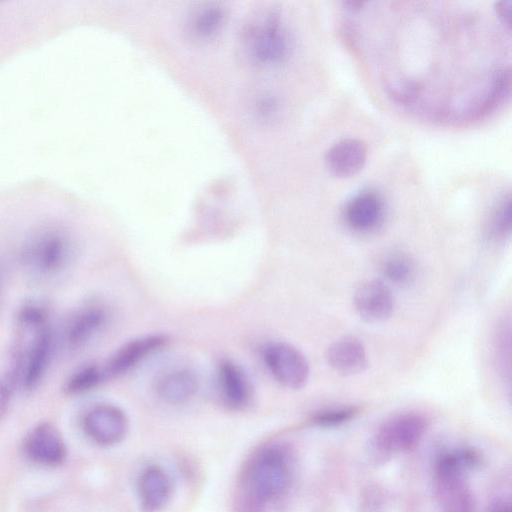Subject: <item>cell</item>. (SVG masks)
<instances>
[{
    "mask_svg": "<svg viewBox=\"0 0 512 512\" xmlns=\"http://www.w3.org/2000/svg\"><path fill=\"white\" fill-rule=\"evenodd\" d=\"M353 304L362 320L370 323L382 322L393 312L394 296L382 281L368 280L355 290Z\"/></svg>",
    "mask_w": 512,
    "mask_h": 512,
    "instance_id": "cell-12",
    "label": "cell"
},
{
    "mask_svg": "<svg viewBox=\"0 0 512 512\" xmlns=\"http://www.w3.org/2000/svg\"><path fill=\"white\" fill-rule=\"evenodd\" d=\"M344 215L346 223L352 230L361 233L370 232L382 220V200L374 192H361L348 202Z\"/></svg>",
    "mask_w": 512,
    "mask_h": 512,
    "instance_id": "cell-18",
    "label": "cell"
},
{
    "mask_svg": "<svg viewBox=\"0 0 512 512\" xmlns=\"http://www.w3.org/2000/svg\"><path fill=\"white\" fill-rule=\"evenodd\" d=\"M17 387H19L17 379L2 369L0 372V420L8 413Z\"/></svg>",
    "mask_w": 512,
    "mask_h": 512,
    "instance_id": "cell-25",
    "label": "cell"
},
{
    "mask_svg": "<svg viewBox=\"0 0 512 512\" xmlns=\"http://www.w3.org/2000/svg\"><path fill=\"white\" fill-rule=\"evenodd\" d=\"M487 512H512L511 504L508 500L498 499L490 504Z\"/></svg>",
    "mask_w": 512,
    "mask_h": 512,
    "instance_id": "cell-29",
    "label": "cell"
},
{
    "mask_svg": "<svg viewBox=\"0 0 512 512\" xmlns=\"http://www.w3.org/2000/svg\"><path fill=\"white\" fill-rule=\"evenodd\" d=\"M108 320L104 305L96 302L81 305L67 317L60 335L61 344L69 351L85 347L103 331Z\"/></svg>",
    "mask_w": 512,
    "mask_h": 512,
    "instance_id": "cell-9",
    "label": "cell"
},
{
    "mask_svg": "<svg viewBox=\"0 0 512 512\" xmlns=\"http://www.w3.org/2000/svg\"><path fill=\"white\" fill-rule=\"evenodd\" d=\"M106 381L102 365L85 363L75 368L65 379L63 392L69 396L85 394Z\"/></svg>",
    "mask_w": 512,
    "mask_h": 512,
    "instance_id": "cell-20",
    "label": "cell"
},
{
    "mask_svg": "<svg viewBox=\"0 0 512 512\" xmlns=\"http://www.w3.org/2000/svg\"><path fill=\"white\" fill-rule=\"evenodd\" d=\"M261 357L269 373L283 387L297 390L307 384L309 363L294 345L284 341L268 342L261 349Z\"/></svg>",
    "mask_w": 512,
    "mask_h": 512,
    "instance_id": "cell-5",
    "label": "cell"
},
{
    "mask_svg": "<svg viewBox=\"0 0 512 512\" xmlns=\"http://www.w3.org/2000/svg\"><path fill=\"white\" fill-rule=\"evenodd\" d=\"M173 483L168 472L158 465H151L140 474L137 493L143 512H159L172 497Z\"/></svg>",
    "mask_w": 512,
    "mask_h": 512,
    "instance_id": "cell-15",
    "label": "cell"
},
{
    "mask_svg": "<svg viewBox=\"0 0 512 512\" xmlns=\"http://www.w3.org/2000/svg\"><path fill=\"white\" fill-rule=\"evenodd\" d=\"M11 345L21 356L20 387L32 391L48 371L56 345L55 333L50 324L35 329L16 328Z\"/></svg>",
    "mask_w": 512,
    "mask_h": 512,
    "instance_id": "cell-4",
    "label": "cell"
},
{
    "mask_svg": "<svg viewBox=\"0 0 512 512\" xmlns=\"http://www.w3.org/2000/svg\"><path fill=\"white\" fill-rule=\"evenodd\" d=\"M242 44L246 57L262 68L274 67L288 56L290 38L280 14L265 11L245 26Z\"/></svg>",
    "mask_w": 512,
    "mask_h": 512,
    "instance_id": "cell-2",
    "label": "cell"
},
{
    "mask_svg": "<svg viewBox=\"0 0 512 512\" xmlns=\"http://www.w3.org/2000/svg\"><path fill=\"white\" fill-rule=\"evenodd\" d=\"M382 271L389 281L397 285H404L410 283L414 278L415 266L407 255L392 253L383 260Z\"/></svg>",
    "mask_w": 512,
    "mask_h": 512,
    "instance_id": "cell-22",
    "label": "cell"
},
{
    "mask_svg": "<svg viewBox=\"0 0 512 512\" xmlns=\"http://www.w3.org/2000/svg\"><path fill=\"white\" fill-rule=\"evenodd\" d=\"M496 358L503 371L510 374V329L509 326L499 328L495 339Z\"/></svg>",
    "mask_w": 512,
    "mask_h": 512,
    "instance_id": "cell-26",
    "label": "cell"
},
{
    "mask_svg": "<svg viewBox=\"0 0 512 512\" xmlns=\"http://www.w3.org/2000/svg\"><path fill=\"white\" fill-rule=\"evenodd\" d=\"M511 230V205L510 197L504 198L493 210L489 223L488 235L493 239H503Z\"/></svg>",
    "mask_w": 512,
    "mask_h": 512,
    "instance_id": "cell-23",
    "label": "cell"
},
{
    "mask_svg": "<svg viewBox=\"0 0 512 512\" xmlns=\"http://www.w3.org/2000/svg\"><path fill=\"white\" fill-rule=\"evenodd\" d=\"M197 373L187 367L174 368L156 381L157 396L168 404H181L191 399L199 388Z\"/></svg>",
    "mask_w": 512,
    "mask_h": 512,
    "instance_id": "cell-17",
    "label": "cell"
},
{
    "mask_svg": "<svg viewBox=\"0 0 512 512\" xmlns=\"http://www.w3.org/2000/svg\"><path fill=\"white\" fill-rule=\"evenodd\" d=\"M81 422L86 436L100 446H113L121 442L129 428V420L124 410L110 403H98L89 407Z\"/></svg>",
    "mask_w": 512,
    "mask_h": 512,
    "instance_id": "cell-8",
    "label": "cell"
},
{
    "mask_svg": "<svg viewBox=\"0 0 512 512\" xmlns=\"http://www.w3.org/2000/svg\"><path fill=\"white\" fill-rule=\"evenodd\" d=\"M217 386L223 402L233 409L247 407L254 390L250 377L241 365L230 359H223L217 368Z\"/></svg>",
    "mask_w": 512,
    "mask_h": 512,
    "instance_id": "cell-13",
    "label": "cell"
},
{
    "mask_svg": "<svg viewBox=\"0 0 512 512\" xmlns=\"http://www.w3.org/2000/svg\"><path fill=\"white\" fill-rule=\"evenodd\" d=\"M367 147L357 138H345L330 146L324 156L327 170L335 177L349 178L365 165Z\"/></svg>",
    "mask_w": 512,
    "mask_h": 512,
    "instance_id": "cell-14",
    "label": "cell"
},
{
    "mask_svg": "<svg viewBox=\"0 0 512 512\" xmlns=\"http://www.w3.org/2000/svg\"><path fill=\"white\" fill-rule=\"evenodd\" d=\"M427 428L425 417L405 412L385 421L375 436V448L383 454L407 451L421 440Z\"/></svg>",
    "mask_w": 512,
    "mask_h": 512,
    "instance_id": "cell-7",
    "label": "cell"
},
{
    "mask_svg": "<svg viewBox=\"0 0 512 512\" xmlns=\"http://www.w3.org/2000/svg\"><path fill=\"white\" fill-rule=\"evenodd\" d=\"M495 12L499 20L510 29L511 26V1L502 0L495 3Z\"/></svg>",
    "mask_w": 512,
    "mask_h": 512,
    "instance_id": "cell-28",
    "label": "cell"
},
{
    "mask_svg": "<svg viewBox=\"0 0 512 512\" xmlns=\"http://www.w3.org/2000/svg\"><path fill=\"white\" fill-rule=\"evenodd\" d=\"M226 21V10L218 3H204L193 9L187 18L189 37L197 42H208L221 32Z\"/></svg>",
    "mask_w": 512,
    "mask_h": 512,
    "instance_id": "cell-19",
    "label": "cell"
},
{
    "mask_svg": "<svg viewBox=\"0 0 512 512\" xmlns=\"http://www.w3.org/2000/svg\"><path fill=\"white\" fill-rule=\"evenodd\" d=\"M278 103L270 95H262L254 103V114L261 121L271 120L277 113Z\"/></svg>",
    "mask_w": 512,
    "mask_h": 512,
    "instance_id": "cell-27",
    "label": "cell"
},
{
    "mask_svg": "<svg viewBox=\"0 0 512 512\" xmlns=\"http://www.w3.org/2000/svg\"><path fill=\"white\" fill-rule=\"evenodd\" d=\"M474 467L471 455L464 449L441 455L435 466L437 495L446 512H476L473 497L466 484V472Z\"/></svg>",
    "mask_w": 512,
    "mask_h": 512,
    "instance_id": "cell-3",
    "label": "cell"
},
{
    "mask_svg": "<svg viewBox=\"0 0 512 512\" xmlns=\"http://www.w3.org/2000/svg\"><path fill=\"white\" fill-rule=\"evenodd\" d=\"M50 310L39 299L24 301L16 310L15 328L34 329L50 324Z\"/></svg>",
    "mask_w": 512,
    "mask_h": 512,
    "instance_id": "cell-21",
    "label": "cell"
},
{
    "mask_svg": "<svg viewBox=\"0 0 512 512\" xmlns=\"http://www.w3.org/2000/svg\"><path fill=\"white\" fill-rule=\"evenodd\" d=\"M23 452L31 462L57 467L67 458V447L59 429L50 422H41L30 429L23 441Z\"/></svg>",
    "mask_w": 512,
    "mask_h": 512,
    "instance_id": "cell-10",
    "label": "cell"
},
{
    "mask_svg": "<svg viewBox=\"0 0 512 512\" xmlns=\"http://www.w3.org/2000/svg\"><path fill=\"white\" fill-rule=\"evenodd\" d=\"M326 360L334 371L344 376L361 373L368 366L366 349L354 336H344L334 341L326 351Z\"/></svg>",
    "mask_w": 512,
    "mask_h": 512,
    "instance_id": "cell-16",
    "label": "cell"
},
{
    "mask_svg": "<svg viewBox=\"0 0 512 512\" xmlns=\"http://www.w3.org/2000/svg\"><path fill=\"white\" fill-rule=\"evenodd\" d=\"M356 413L357 409L355 407L329 408L316 413L312 418V422L320 427H335L346 423Z\"/></svg>",
    "mask_w": 512,
    "mask_h": 512,
    "instance_id": "cell-24",
    "label": "cell"
},
{
    "mask_svg": "<svg viewBox=\"0 0 512 512\" xmlns=\"http://www.w3.org/2000/svg\"><path fill=\"white\" fill-rule=\"evenodd\" d=\"M168 342L164 334L153 333L125 342L103 363L106 380L125 374Z\"/></svg>",
    "mask_w": 512,
    "mask_h": 512,
    "instance_id": "cell-11",
    "label": "cell"
},
{
    "mask_svg": "<svg viewBox=\"0 0 512 512\" xmlns=\"http://www.w3.org/2000/svg\"><path fill=\"white\" fill-rule=\"evenodd\" d=\"M74 251V242L67 230L45 226L25 240L20 261L30 274L48 278L62 273L70 265Z\"/></svg>",
    "mask_w": 512,
    "mask_h": 512,
    "instance_id": "cell-1",
    "label": "cell"
},
{
    "mask_svg": "<svg viewBox=\"0 0 512 512\" xmlns=\"http://www.w3.org/2000/svg\"><path fill=\"white\" fill-rule=\"evenodd\" d=\"M290 468L286 456L276 448L262 451L253 461L249 471V487L260 502L280 496L287 488Z\"/></svg>",
    "mask_w": 512,
    "mask_h": 512,
    "instance_id": "cell-6",
    "label": "cell"
}]
</instances>
